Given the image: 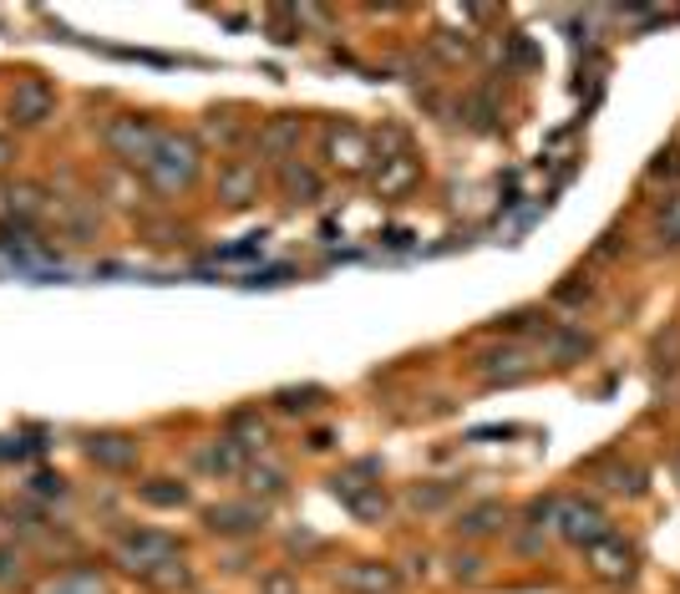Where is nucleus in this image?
<instances>
[{
  "mask_svg": "<svg viewBox=\"0 0 680 594\" xmlns=\"http://www.w3.org/2000/svg\"><path fill=\"white\" fill-rule=\"evenodd\" d=\"M590 336L584 330H548V351H554V361H579L590 356Z\"/></svg>",
  "mask_w": 680,
  "mask_h": 594,
  "instance_id": "5",
  "label": "nucleus"
},
{
  "mask_svg": "<svg viewBox=\"0 0 680 594\" xmlns=\"http://www.w3.org/2000/svg\"><path fill=\"white\" fill-rule=\"evenodd\" d=\"M208 519H214V529H223V534H244V529L259 523V513H254V508H214Z\"/></svg>",
  "mask_w": 680,
  "mask_h": 594,
  "instance_id": "7",
  "label": "nucleus"
},
{
  "mask_svg": "<svg viewBox=\"0 0 680 594\" xmlns=\"http://www.w3.org/2000/svg\"><path fill=\"white\" fill-rule=\"evenodd\" d=\"M554 529H559L569 544H579V549H590V544H599L605 534H615L605 519V508L590 504V498H559V504H554Z\"/></svg>",
  "mask_w": 680,
  "mask_h": 594,
  "instance_id": "1",
  "label": "nucleus"
},
{
  "mask_svg": "<svg viewBox=\"0 0 680 594\" xmlns=\"http://www.w3.org/2000/svg\"><path fill=\"white\" fill-rule=\"evenodd\" d=\"M330 163L336 168H361L366 163V137L355 133V128H336V133H330Z\"/></svg>",
  "mask_w": 680,
  "mask_h": 594,
  "instance_id": "3",
  "label": "nucleus"
},
{
  "mask_svg": "<svg viewBox=\"0 0 680 594\" xmlns=\"http://www.w3.org/2000/svg\"><path fill=\"white\" fill-rule=\"evenodd\" d=\"M498 519H503V508L483 504V508H473V513L462 519V529H467V534H493V529H498Z\"/></svg>",
  "mask_w": 680,
  "mask_h": 594,
  "instance_id": "8",
  "label": "nucleus"
},
{
  "mask_svg": "<svg viewBox=\"0 0 680 594\" xmlns=\"http://www.w3.org/2000/svg\"><path fill=\"white\" fill-rule=\"evenodd\" d=\"M391 569H381V565H355L351 574H345V590L351 594H391Z\"/></svg>",
  "mask_w": 680,
  "mask_h": 594,
  "instance_id": "4",
  "label": "nucleus"
},
{
  "mask_svg": "<svg viewBox=\"0 0 680 594\" xmlns=\"http://www.w3.org/2000/svg\"><path fill=\"white\" fill-rule=\"evenodd\" d=\"M660 234H666L670 244H680V198H670L666 214H660Z\"/></svg>",
  "mask_w": 680,
  "mask_h": 594,
  "instance_id": "10",
  "label": "nucleus"
},
{
  "mask_svg": "<svg viewBox=\"0 0 680 594\" xmlns=\"http://www.w3.org/2000/svg\"><path fill=\"white\" fill-rule=\"evenodd\" d=\"M584 559H590V574L605 584H624L630 574H635V544L620 534H605L599 544H590L584 549Z\"/></svg>",
  "mask_w": 680,
  "mask_h": 594,
  "instance_id": "2",
  "label": "nucleus"
},
{
  "mask_svg": "<svg viewBox=\"0 0 680 594\" xmlns=\"http://www.w3.org/2000/svg\"><path fill=\"white\" fill-rule=\"evenodd\" d=\"M651 179H680V148H670V153H660V158H655Z\"/></svg>",
  "mask_w": 680,
  "mask_h": 594,
  "instance_id": "9",
  "label": "nucleus"
},
{
  "mask_svg": "<svg viewBox=\"0 0 680 594\" xmlns=\"http://www.w3.org/2000/svg\"><path fill=\"white\" fill-rule=\"evenodd\" d=\"M381 163H391L381 179H376V189H381V194H401V189L416 179V163L406 158V153H401V158H381Z\"/></svg>",
  "mask_w": 680,
  "mask_h": 594,
  "instance_id": "6",
  "label": "nucleus"
}]
</instances>
